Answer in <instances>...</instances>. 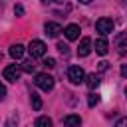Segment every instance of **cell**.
<instances>
[{
    "instance_id": "1",
    "label": "cell",
    "mask_w": 127,
    "mask_h": 127,
    "mask_svg": "<svg viewBox=\"0 0 127 127\" xmlns=\"http://www.w3.org/2000/svg\"><path fill=\"white\" fill-rule=\"evenodd\" d=\"M34 81H36V85H38L42 91H52L54 85H56V79H54L50 73H38Z\"/></svg>"
},
{
    "instance_id": "2",
    "label": "cell",
    "mask_w": 127,
    "mask_h": 127,
    "mask_svg": "<svg viewBox=\"0 0 127 127\" xmlns=\"http://www.w3.org/2000/svg\"><path fill=\"white\" fill-rule=\"evenodd\" d=\"M67 79H69L71 83L79 85V83L85 81V71H83L79 65H69V69H67Z\"/></svg>"
},
{
    "instance_id": "3",
    "label": "cell",
    "mask_w": 127,
    "mask_h": 127,
    "mask_svg": "<svg viewBox=\"0 0 127 127\" xmlns=\"http://www.w3.org/2000/svg\"><path fill=\"white\" fill-rule=\"evenodd\" d=\"M113 28H115V24H113V20H111V18H99V20L95 22V30H97L101 36L111 34V32H113Z\"/></svg>"
},
{
    "instance_id": "4",
    "label": "cell",
    "mask_w": 127,
    "mask_h": 127,
    "mask_svg": "<svg viewBox=\"0 0 127 127\" xmlns=\"http://www.w3.org/2000/svg\"><path fill=\"white\" fill-rule=\"evenodd\" d=\"M46 44L42 42V40H32L30 42V46H28V52H30V56H32V60L34 58H42L44 54H46Z\"/></svg>"
},
{
    "instance_id": "5",
    "label": "cell",
    "mask_w": 127,
    "mask_h": 127,
    "mask_svg": "<svg viewBox=\"0 0 127 127\" xmlns=\"http://www.w3.org/2000/svg\"><path fill=\"white\" fill-rule=\"evenodd\" d=\"M4 79H8V81H18L20 79V75H22V69H20V65H16V64H10V65H6L4 67Z\"/></svg>"
},
{
    "instance_id": "6",
    "label": "cell",
    "mask_w": 127,
    "mask_h": 127,
    "mask_svg": "<svg viewBox=\"0 0 127 127\" xmlns=\"http://www.w3.org/2000/svg\"><path fill=\"white\" fill-rule=\"evenodd\" d=\"M79 26L77 24H67L65 28H64V34H65V38L69 40V42H73V40H77L79 38Z\"/></svg>"
},
{
    "instance_id": "7",
    "label": "cell",
    "mask_w": 127,
    "mask_h": 127,
    "mask_svg": "<svg viewBox=\"0 0 127 127\" xmlns=\"http://www.w3.org/2000/svg\"><path fill=\"white\" fill-rule=\"evenodd\" d=\"M89 52H91V40L89 38H81L79 48H77V56L79 58H85V56H89Z\"/></svg>"
},
{
    "instance_id": "8",
    "label": "cell",
    "mask_w": 127,
    "mask_h": 127,
    "mask_svg": "<svg viewBox=\"0 0 127 127\" xmlns=\"http://www.w3.org/2000/svg\"><path fill=\"white\" fill-rule=\"evenodd\" d=\"M44 32H46L50 38H56V36L62 32V26H60V24H56V22H46V26H44Z\"/></svg>"
},
{
    "instance_id": "9",
    "label": "cell",
    "mask_w": 127,
    "mask_h": 127,
    "mask_svg": "<svg viewBox=\"0 0 127 127\" xmlns=\"http://www.w3.org/2000/svg\"><path fill=\"white\" fill-rule=\"evenodd\" d=\"M95 52H97L99 56H105V54L109 52V44H107L105 38H97V40H95Z\"/></svg>"
},
{
    "instance_id": "10",
    "label": "cell",
    "mask_w": 127,
    "mask_h": 127,
    "mask_svg": "<svg viewBox=\"0 0 127 127\" xmlns=\"http://www.w3.org/2000/svg\"><path fill=\"white\" fill-rule=\"evenodd\" d=\"M64 125L65 127H79L81 125V117L79 115H65L64 117Z\"/></svg>"
},
{
    "instance_id": "11",
    "label": "cell",
    "mask_w": 127,
    "mask_h": 127,
    "mask_svg": "<svg viewBox=\"0 0 127 127\" xmlns=\"http://www.w3.org/2000/svg\"><path fill=\"white\" fill-rule=\"evenodd\" d=\"M22 54H24V46H22V44H12V46H10V56H12L14 60H20Z\"/></svg>"
},
{
    "instance_id": "12",
    "label": "cell",
    "mask_w": 127,
    "mask_h": 127,
    "mask_svg": "<svg viewBox=\"0 0 127 127\" xmlns=\"http://www.w3.org/2000/svg\"><path fill=\"white\" fill-rule=\"evenodd\" d=\"M85 79H87L85 83H87V87H89V89H93V87H97V85H99V75H97V73H89Z\"/></svg>"
},
{
    "instance_id": "13",
    "label": "cell",
    "mask_w": 127,
    "mask_h": 127,
    "mask_svg": "<svg viewBox=\"0 0 127 127\" xmlns=\"http://www.w3.org/2000/svg\"><path fill=\"white\" fill-rule=\"evenodd\" d=\"M30 101H32V107H34V111H40V109H42V99H40V95H38L36 91H32V95H30Z\"/></svg>"
},
{
    "instance_id": "14",
    "label": "cell",
    "mask_w": 127,
    "mask_h": 127,
    "mask_svg": "<svg viewBox=\"0 0 127 127\" xmlns=\"http://www.w3.org/2000/svg\"><path fill=\"white\" fill-rule=\"evenodd\" d=\"M34 127H52V119H50L48 115H42V117H38V119H36Z\"/></svg>"
},
{
    "instance_id": "15",
    "label": "cell",
    "mask_w": 127,
    "mask_h": 127,
    "mask_svg": "<svg viewBox=\"0 0 127 127\" xmlns=\"http://www.w3.org/2000/svg\"><path fill=\"white\" fill-rule=\"evenodd\" d=\"M20 69L26 71V73H32V71L36 69V64H32V60H30V62H24V64L20 65Z\"/></svg>"
},
{
    "instance_id": "16",
    "label": "cell",
    "mask_w": 127,
    "mask_h": 127,
    "mask_svg": "<svg viewBox=\"0 0 127 127\" xmlns=\"http://www.w3.org/2000/svg\"><path fill=\"white\" fill-rule=\"evenodd\" d=\"M4 127H18V115H16V113H12V115L6 119Z\"/></svg>"
},
{
    "instance_id": "17",
    "label": "cell",
    "mask_w": 127,
    "mask_h": 127,
    "mask_svg": "<svg viewBox=\"0 0 127 127\" xmlns=\"http://www.w3.org/2000/svg\"><path fill=\"white\" fill-rule=\"evenodd\" d=\"M99 103V93H89V97H87V105L89 107H95Z\"/></svg>"
},
{
    "instance_id": "18",
    "label": "cell",
    "mask_w": 127,
    "mask_h": 127,
    "mask_svg": "<svg viewBox=\"0 0 127 127\" xmlns=\"http://www.w3.org/2000/svg\"><path fill=\"white\" fill-rule=\"evenodd\" d=\"M119 54H125V34H119Z\"/></svg>"
},
{
    "instance_id": "19",
    "label": "cell",
    "mask_w": 127,
    "mask_h": 127,
    "mask_svg": "<svg viewBox=\"0 0 127 127\" xmlns=\"http://www.w3.org/2000/svg\"><path fill=\"white\" fill-rule=\"evenodd\" d=\"M58 50H60V54H64V56H67V54H69V48H67V44H64V42H60V44H58Z\"/></svg>"
},
{
    "instance_id": "20",
    "label": "cell",
    "mask_w": 127,
    "mask_h": 127,
    "mask_svg": "<svg viewBox=\"0 0 127 127\" xmlns=\"http://www.w3.org/2000/svg\"><path fill=\"white\" fill-rule=\"evenodd\" d=\"M44 65H46V67H54V65H56V60H54V58H48V60H44Z\"/></svg>"
},
{
    "instance_id": "21",
    "label": "cell",
    "mask_w": 127,
    "mask_h": 127,
    "mask_svg": "<svg viewBox=\"0 0 127 127\" xmlns=\"http://www.w3.org/2000/svg\"><path fill=\"white\" fill-rule=\"evenodd\" d=\"M115 127H127V117H121L119 121H117V125Z\"/></svg>"
},
{
    "instance_id": "22",
    "label": "cell",
    "mask_w": 127,
    "mask_h": 127,
    "mask_svg": "<svg viewBox=\"0 0 127 127\" xmlns=\"http://www.w3.org/2000/svg\"><path fill=\"white\" fill-rule=\"evenodd\" d=\"M4 97H6V87H4V83L0 81V101H2Z\"/></svg>"
},
{
    "instance_id": "23",
    "label": "cell",
    "mask_w": 127,
    "mask_h": 127,
    "mask_svg": "<svg viewBox=\"0 0 127 127\" xmlns=\"http://www.w3.org/2000/svg\"><path fill=\"white\" fill-rule=\"evenodd\" d=\"M14 12H16L18 16H22V14H24V6H20V4H18V6L14 8Z\"/></svg>"
}]
</instances>
